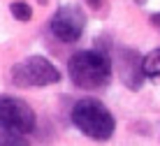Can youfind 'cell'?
I'll use <instances>...</instances> for the list:
<instances>
[{
	"label": "cell",
	"mask_w": 160,
	"mask_h": 146,
	"mask_svg": "<svg viewBox=\"0 0 160 146\" xmlns=\"http://www.w3.org/2000/svg\"><path fill=\"white\" fill-rule=\"evenodd\" d=\"M9 12H12V16L14 19H19V21H30L32 19V7L28 3H21V0H16V3H12L9 5Z\"/></svg>",
	"instance_id": "ba28073f"
},
{
	"label": "cell",
	"mask_w": 160,
	"mask_h": 146,
	"mask_svg": "<svg viewBox=\"0 0 160 146\" xmlns=\"http://www.w3.org/2000/svg\"><path fill=\"white\" fill-rule=\"evenodd\" d=\"M40 3H42V5H47V3H49V0H40Z\"/></svg>",
	"instance_id": "7c38bea8"
},
{
	"label": "cell",
	"mask_w": 160,
	"mask_h": 146,
	"mask_svg": "<svg viewBox=\"0 0 160 146\" xmlns=\"http://www.w3.org/2000/svg\"><path fill=\"white\" fill-rule=\"evenodd\" d=\"M35 111L19 98H0V132L28 134L35 130Z\"/></svg>",
	"instance_id": "277c9868"
},
{
	"label": "cell",
	"mask_w": 160,
	"mask_h": 146,
	"mask_svg": "<svg viewBox=\"0 0 160 146\" xmlns=\"http://www.w3.org/2000/svg\"><path fill=\"white\" fill-rule=\"evenodd\" d=\"M0 146H30V142L21 132H0Z\"/></svg>",
	"instance_id": "9c48e42d"
},
{
	"label": "cell",
	"mask_w": 160,
	"mask_h": 146,
	"mask_svg": "<svg viewBox=\"0 0 160 146\" xmlns=\"http://www.w3.org/2000/svg\"><path fill=\"white\" fill-rule=\"evenodd\" d=\"M142 72H144V77H151V79L160 77V49H153L142 58Z\"/></svg>",
	"instance_id": "52a82bcc"
},
{
	"label": "cell",
	"mask_w": 160,
	"mask_h": 146,
	"mask_svg": "<svg viewBox=\"0 0 160 146\" xmlns=\"http://www.w3.org/2000/svg\"><path fill=\"white\" fill-rule=\"evenodd\" d=\"M68 74L74 86L84 91H95V88L107 86L112 79V60L107 53L98 49L77 51L68 63Z\"/></svg>",
	"instance_id": "6da1fadb"
},
{
	"label": "cell",
	"mask_w": 160,
	"mask_h": 146,
	"mask_svg": "<svg viewBox=\"0 0 160 146\" xmlns=\"http://www.w3.org/2000/svg\"><path fill=\"white\" fill-rule=\"evenodd\" d=\"M118 72L123 77V81L128 83L130 88H139L142 81H144V72H142V56L132 49H123L118 56Z\"/></svg>",
	"instance_id": "8992f818"
},
{
	"label": "cell",
	"mask_w": 160,
	"mask_h": 146,
	"mask_svg": "<svg viewBox=\"0 0 160 146\" xmlns=\"http://www.w3.org/2000/svg\"><path fill=\"white\" fill-rule=\"evenodd\" d=\"M72 123L77 130H81L86 137L104 142L112 139L114 130H116V118L114 114L104 107L100 100L95 98H84L72 107Z\"/></svg>",
	"instance_id": "7a4b0ae2"
},
{
	"label": "cell",
	"mask_w": 160,
	"mask_h": 146,
	"mask_svg": "<svg viewBox=\"0 0 160 146\" xmlns=\"http://www.w3.org/2000/svg\"><path fill=\"white\" fill-rule=\"evenodd\" d=\"M49 28H51L53 37H58L60 42H77L81 35H84L86 28V14L79 5H63V7L56 9V14L49 21Z\"/></svg>",
	"instance_id": "5b68a950"
},
{
	"label": "cell",
	"mask_w": 160,
	"mask_h": 146,
	"mask_svg": "<svg viewBox=\"0 0 160 146\" xmlns=\"http://www.w3.org/2000/svg\"><path fill=\"white\" fill-rule=\"evenodd\" d=\"M86 3L91 5L93 9H98V7H100V5H102V0H86Z\"/></svg>",
	"instance_id": "8fae6325"
},
{
	"label": "cell",
	"mask_w": 160,
	"mask_h": 146,
	"mask_svg": "<svg viewBox=\"0 0 160 146\" xmlns=\"http://www.w3.org/2000/svg\"><path fill=\"white\" fill-rule=\"evenodd\" d=\"M137 3H144V0H137Z\"/></svg>",
	"instance_id": "4fadbf2b"
},
{
	"label": "cell",
	"mask_w": 160,
	"mask_h": 146,
	"mask_svg": "<svg viewBox=\"0 0 160 146\" xmlns=\"http://www.w3.org/2000/svg\"><path fill=\"white\" fill-rule=\"evenodd\" d=\"M58 81H60L58 67L40 53H32L12 67V83L21 88L51 86V83H58Z\"/></svg>",
	"instance_id": "3957f363"
},
{
	"label": "cell",
	"mask_w": 160,
	"mask_h": 146,
	"mask_svg": "<svg viewBox=\"0 0 160 146\" xmlns=\"http://www.w3.org/2000/svg\"><path fill=\"white\" fill-rule=\"evenodd\" d=\"M151 23L160 28V12H156V14H153V16H151Z\"/></svg>",
	"instance_id": "30bf717a"
}]
</instances>
